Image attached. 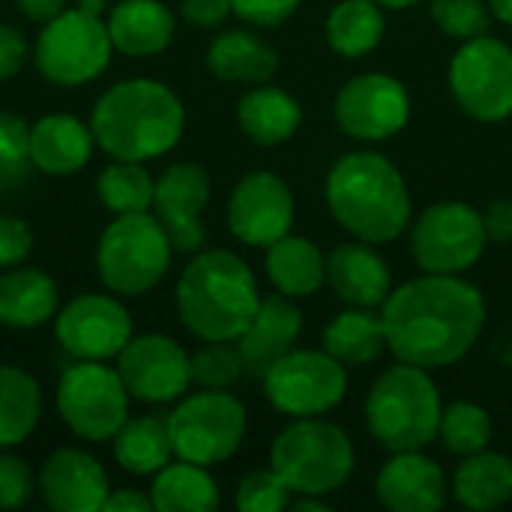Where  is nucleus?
Instances as JSON below:
<instances>
[{
	"instance_id": "nucleus-16",
	"label": "nucleus",
	"mask_w": 512,
	"mask_h": 512,
	"mask_svg": "<svg viewBox=\"0 0 512 512\" xmlns=\"http://www.w3.org/2000/svg\"><path fill=\"white\" fill-rule=\"evenodd\" d=\"M117 375L135 402L171 405L192 387V360L177 339L165 333H141L117 354Z\"/></svg>"
},
{
	"instance_id": "nucleus-22",
	"label": "nucleus",
	"mask_w": 512,
	"mask_h": 512,
	"mask_svg": "<svg viewBox=\"0 0 512 512\" xmlns=\"http://www.w3.org/2000/svg\"><path fill=\"white\" fill-rule=\"evenodd\" d=\"M300 333H303V312L297 300L279 291L261 297L249 327L237 339V348L246 363V375L261 381L273 363H279L288 351L297 348Z\"/></svg>"
},
{
	"instance_id": "nucleus-31",
	"label": "nucleus",
	"mask_w": 512,
	"mask_h": 512,
	"mask_svg": "<svg viewBox=\"0 0 512 512\" xmlns=\"http://www.w3.org/2000/svg\"><path fill=\"white\" fill-rule=\"evenodd\" d=\"M150 501L156 512H213L222 495L210 468L186 459H171L162 471L153 474Z\"/></svg>"
},
{
	"instance_id": "nucleus-49",
	"label": "nucleus",
	"mask_w": 512,
	"mask_h": 512,
	"mask_svg": "<svg viewBox=\"0 0 512 512\" xmlns=\"http://www.w3.org/2000/svg\"><path fill=\"white\" fill-rule=\"evenodd\" d=\"M486 3H489L492 15H495L498 21H504V24H510L512 27V0H486Z\"/></svg>"
},
{
	"instance_id": "nucleus-41",
	"label": "nucleus",
	"mask_w": 512,
	"mask_h": 512,
	"mask_svg": "<svg viewBox=\"0 0 512 512\" xmlns=\"http://www.w3.org/2000/svg\"><path fill=\"white\" fill-rule=\"evenodd\" d=\"M30 165V123L15 111H0V174H18Z\"/></svg>"
},
{
	"instance_id": "nucleus-27",
	"label": "nucleus",
	"mask_w": 512,
	"mask_h": 512,
	"mask_svg": "<svg viewBox=\"0 0 512 512\" xmlns=\"http://www.w3.org/2000/svg\"><path fill=\"white\" fill-rule=\"evenodd\" d=\"M237 126L258 147H279L300 132L303 108L288 90L255 84L237 102Z\"/></svg>"
},
{
	"instance_id": "nucleus-25",
	"label": "nucleus",
	"mask_w": 512,
	"mask_h": 512,
	"mask_svg": "<svg viewBox=\"0 0 512 512\" xmlns=\"http://www.w3.org/2000/svg\"><path fill=\"white\" fill-rule=\"evenodd\" d=\"M57 309L60 288L45 270L24 264L0 270V327L36 330L54 321Z\"/></svg>"
},
{
	"instance_id": "nucleus-14",
	"label": "nucleus",
	"mask_w": 512,
	"mask_h": 512,
	"mask_svg": "<svg viewBox=\"0 0 512 512\" xmlns=\"http://www.w3.org/2000/svg\"><path fill=\"white\" fill-rule=\"evenodd\" d=\"M132 336V315L111 291L75 294L54 315V339L72 360H117Z\"/></svg>"
},
{
	"instance_id": "nucleus-23",
	"label": "nucleus",
	"mask_w": 512,
	"mask_h": 512,
	"mask_svg": "<svg viewBox=\"0 0 512 512\" xmlns=\"http://www.w3.org/2000/svg\"><path fill=\"white\" fill-rule=\"evenodd\" d=\"M93 129L75 114H45L30 123V165L45 177H72L93 159Z\"/></svg>"
},
{
	"instance_id": "nucleus-35",
	"label": "nucleus",
	"mask_w": 512,
	"mask_h": 512,
	"mask_svg": "<svg viewBox=\"0 0 512 512\" xmlns=\"http://www.w3.org/2000/svg\"><path fill=\"white\" fill-rule=\"evenodd\" d=\"M153 186L156 180L144 168V162L111 159L96 177V198L111 216L144 213L153 207Z\"/></svg>"
},
{
	"instance_id": "nucleus-26",
	"label": "nucleus",
	"mask_w": 512,
	"mask_h": 512,
	"mask_svg": "<svg viewBox=\"0 0 512 512\" xmlns=\"http://www.w3.org/2000/svg\"><path fill=\"white\" fill-rule=\"evenodd\" d=\"M207 69L228 84H267L279 69V51L258 33L234 27L222 30L207 48Z\"/></svg>"
},
{
	"instance_id": "nucleus-36",
	"label": "nucleus",
	"mask_w": 512,
	"mask_h": 512,
	"mask_svg": "<svg viewBox=\"0 0 512 512\" xmlns=\"http://www.w3.org/2000/svg\"><path fill=\"white\" fill-rule=\"evenodd\" d=\"M492 417L477 402H453L441 414L438 438L453 456H471L489 447L492 441Z\"/></svg>"
},
{
	"instance_id": "nucleus-44",
	"label": "nucleus",
	"mask_w": 512,
	"mask_h": 512,
	"mask_svg": "<svg viewBox=\"0 0 512 512\" xmlns=\"http://www.w3.org/2000/svg\"><path fill=\"white\" fill-rule=\"evenodd\" d=\"M30 57V45L21 33V27L0 21V84L12 81Z\"/></svg>"
},
{
	"instance_id": "nucleus-24",
	"label": "nucleus",
	"mask_w": 512,
	"mask_h": 512,
	"mask_svg": "<svg viewBox=\"0 0 512 512\" xmlns=\"http://www.w3.org/2000/svg\"><path fill=\"white\" fill-rule=\"evenodd\" d=\"M114 51L126 57H156L177 33V18L162 0H120L105 15Z\"/></svg>"
},
{
	"instance_id": "nucleus-43",
	"label": "nucleus",
	"mask_w": 512,
	"mask_h": 512,
	"mask_svg": "<svg viewBox=\"0 0 512 512\" xmlns=\"http://www.w3.org/2000/svg\"><path fill=\"white\" fill-rule=\"evenodd\" d=\"M300 3L303 0H231V9L252 27H279L300 9Z\"/></svg>"
},
{
	"instance_id": "nucleus-51",
	"label": "nucleus",
	"mask_w": 512,
	"mask_h": 512,
	"mask_svg": "<svg viewBox=\"0 0 512 512\" xmlns=\"http://www.w3.org/2000/svg\"><path fill=\"white\" fill-rule=\"evenodd\" d=\"M384 9H408V6H414V3H420V0H378Z\"/></svg>"
},
{
	"instance_id": "nucleus-32",
	"label": "nucleus",
	"mask_w": 512,
	"mask_h": 512,
	"mask_svg": "<svg viewBox=\"0 0 512 512\" xmlns=\"http://www.w3.org/2000/svg\"><path fill=\"white\" fill-rule=\"evenodd\" d=\"M111 453H114V462L126 474L153 477L174 459L168 417H162V414L129 417L123 423V429L111 438Z\"/></svg>"
},
{
	"instance_id": "nucleus-2",
	"label": "nucleus",
	"mask_w": 512,
	"mask_h": 512,
	"mask_svg": "<svg viewBox=\"0 0 512 512\" xmlns=\"http://www.w3.org/2000/svg\"><path fill=\"white\" fill-rule=\"evenodd\" d=\"M90 129L108 159L150 162L180 144L186 105L165 81L126 78L96 99Z\"/></svg>"
},
{
	"instance_id": "nucleus-19",
	"label": "nucleus",
	"mask_w": 512,
	"mask_h": 512,
	"mask_svg": "<svg viewBox=\"0 0 512 512\" xmlns=\"http://www.w3.org/2000/svg\"><path fill=\"white\" fill-rule=\"evenodd\" d=\"M36 492L54 512H102L111 483L96 456L78 447H60L42 462Z\"/></svg>"
},
{
	"instance_id": "nucleus-15",
	"label": "nucleus",
	"mask_w": 512,
	"mask_h": 512,
	"mask_svg": "<svg viewBox=\"0 0 512 512\" xmlns=\"http://www.w3.org/2000/svg\"><path fill=\"white\" fill-rule=\"evenodd\" d=\"M336 126L354 141H387L411 120L408 87L387 72H363L345 81L333 99Z\"/></svg>"
},
{
	"instance_id": "nucleus-20",
	"label": "nucleus",
	"mask_w": 512,
	"mask_h": 512,
	"mask_svg": "<svg viewBox=\"0 0 512 512\" xmlns=\"http://www.w3.org/2000/svg\"><path fill=\"white\" fill-rule=\"evenodd\" d=\"M447 474L423 450L390 453L375 477L381 507L393 512H435L447 504Z\"/></svg>"
},
{
	"instance_id": "nucleus-1",
	"label": "nucleus",
	"mask_w": 512,
	"mask_h": 512,
	"mask_svg": "<svg viewBox=\"0 0 512 512\" xmlns=\"http://www.w3.org/2000/svg\"><path fill=\"white\" fill-rule=\"evenodd\" d=\"M381 318L393 357L432 372L474 351L486 327V300L462 276L423 273L390 291Z\"/></svg>"
},
{
	"instance_id": "nucleus-9",
	"label": "nucleus",
	"mask_w": 512,
	"mask_h": 512,
	"mask_svg": "<svg viewBox=\"0 0 512 512\" xmlns=\"http://www.w3.org/2000/svg\"><path fill=\"white\" fill-rule=\"evenodd\" d=\"M129 390L117 366L102 360H75L57 381L54 408L60 423L81 441L108 444L129 420Z\"/></svg>"
},
{
	"instance_id": "nucleus-28",
	"label": "nucleus",
	"mask_w": 512,
	"mask_h": 512,
	"mask_svg": "<svg viewBox=\"0 0 512 512\" xmlns=\"http://www.w3.org/2000/svg\"><path fill=\"white\" fill-rule=\"evenodd\" d=\"M264 270L270 285L291 300H306L327 285V255L300 234H285L267 246Z\"/></svg>"
},
{
	"instance_id": "nucleus-38",
	"label": "nucleus",
	"mask_w": 512,
	"mask_h": 512,
	"mask_svg": "<svg viewBox=\"0 0 512 512\" xmlns=\"http://www.w3.org/2000/svg\"><path fill=\"white\" fill-rule=\"evenodd\" d=\"M429 15L447 36L459 42L486 36L495 18L486 0H429Z\"/></svg>"
},
{
	"instance_id": "nucleus-10",
	"label": "nucleus",
	"mask_w": 512,
	"mask_h": 512,
	"mask_svg": "<svg viewBox=\"0 0 512 512\" xmlns=\"http://www.w3.org/2000/svg\"><path fill=\"white\" fill-rule=\"evenodd\" d=\"M246 429V405L228 390L186 393L168 414L174 459H186L204 468L228 462L243 447Z\"/></svg>"
},
{
	"instance_id": "nucleus-39",
	"label": "nucleus",
	"mask_w": 512,
	"mask_h": 512,
	"mask_svg": "<svg viewBox=\"0 0 512 512\" xmlns=\"http://www.w3.org/2000/svg\"><path fill=\"white\" fill-rule=\"evenodd\" d=\"M291 498V486L273 468L249 471L234 492V504L240 512H282L291 507Z\"/></svg>"
},
{
	"instance_id": "nucleus-42",
	"label": "nucleus",
	"mask_w": 512,
	"mask_h": 512,
	"mask_svg": "<svg viewBox=\"0 0 512 512\" xmlns=\"http://www.w3.org/2000/svg\"><path fill=\"white\" fill-rule=\"evenodd\" d=\"M33 252V228L21 216H0V270L18 267Z\"/></svg>"
},
{
	"instance_id": "nucleus-4",
	"label": "nucleus",
	"mask_w": 512,
	"mask_h": 512,
	"mask_svg": "<svg viewBox=\"0 0 512 512\" xmlns=\"http://www.w3.org/2000/svg\"><path fill=\"white\" fill-rule=\"evenodd\" d=\"M258 303L255 273L231 249H198L174 288L177 318L201 342H237Z\"/></svg>"
},
{
	"instance_id": "nucleus-8",
	"label": "nucleus",
	"mask_w": 512,
	"mask_h": 512,
	"mask_svg": "<svg viewBox=\"0 0 512 512\" xmlns=\"http://www.w3.org/2000/svg\"><path fill=\"white\" fill-rule=\"evenodd\" d=\"M114 54V42L102 15L63 9L42 24L33 42V66L54 87H84L96 81Z\"/></svg>"
},
{
	"instance_id": "nucleus-40",
	"label": "nucleus",
	"mask_w": 512,
	"mask_h": 512,
	"mask_svg": "<svg viewBox=\"0 0 512 512\" xmlns=\"http://www.w3.org/2000/svg\"><path fill=\"white\" fill-rule=\"evenodd\" d=\"M33 495H36L33 468L15 453H0V510H21L30 504Z\"/></svg>"
},
{
	"instance_id": "nucleus-13",
	"label": "nucleus",
	"mask_w": 512,
	"mask_h": 512,
	"mask_svg": "<svg viewBox=\"0 0 512 512\" xmlns=\"http://www.w3.org/2000/svg\"><path fill=\"white\" fill-rule=\"evenodd\" d=\"M264 399L285 417H324L348 393V369L327 351L294 348L264 378Z\"/></svg>"
},
{
	"instance_id": "nucleus-29",
	"label": "nucleus",
	"mask_w": 512,
	"mask_h": 512,
	"mask_svg": "<svg viewBox=\"0 0 512 512\" xmlns=\"http://www.w3.org/2000/svg\"><path fill=\"white\" fill-rule=\"evenodd\" d=\"M324 351L345 369L375 363L384 351H390L381 309L348 306L345 312H339L324 330Z\"/></svg>"
},
{
	"instance_id": "nucleus-50",
	"label": "nucleus",
	"mask_w": 512,
	"mask_h": 512,
	"mask_svg": "<svg viewBox=\"0 0 512 512\" xmlns=\"http://www.w3.org/2000/svg\"><path fill=\"white\" fill-rule=\"evenodd\" d=\"M78 9L90 15H108V0H78Z\"/></svg>"
},
{
	"instance_id": "nucleus-37",
	"label": "nucleus",
	"mask_w": 512,
	"mask_h": 512,
	"mask_svg": "<svg viewBox=\"0 0 512 512\" xmlns=\"http://www.w3.org/2000/svg\"><path fill=\"white\" fill-rule=\"evenodd\" d=\"M192 360V384L201 390H231L243 375L246 363L237 348V342H204Z\"/></svg>"
},
{
	"instance_id": "nucleus-11",
	"label": "nucleus",
	"mask_w": 512,
	"mask_h": 512,
	"mask_svg": "<svg viewBox=\"0 0 512 512\" xmlns=\"http://www.w3.org/2000/svg\"><path fill=\"white\" fill-rule=\"evenodd\" d=\"M483 213L465 201L429 204L411 225V255L423 273L462 276L486 252Z\"/></svg>"
},
{
	"instance_id": "nucleus-33",
	"label": "nucleus",
	"mask_w": 512,
	"mask_h": 512,
	"mask_svg": "<svg viewBox=\"0 0 512 512\" xmlns=\"http://www.w3.org/2000/svg\"><path fill=\"white\" fill-rule=\"evenodd\" d=\"M42 420V387L39 381L15 366L0 363V450L21 447Z\"/></svg>"
},
{
	"instance_id": "nucleus-30",
	"label": "nucleus",
	"mask_w": 512,
	"mask_h": 512,
	"mask_svg": "<svg viewBox=\"0 0 512 512\" xmlns=\"http://www.w3.org/2000/svg\"><path fill=\"white\" fill-rule=\"evenodd\" d=\"M453 498L474 512L501 510L512 498V459L495 450L462 456L453 474Z\"/></svg>"
},
{
	"instance_id": "nucleus-17",
	"label": "nucleus",
	"mask_w": 512,
	"mask_h": 512,
	"mask_svg": "<svg viewBox=\"0 0 512 512\" xmlns=\"http://www.w3.org/2000/svg\"><path fill=\"white\" fill-rule=\"evenodd\" d=\"M297 207L291 186L276 171H249L243 174L225 207L228 231L234 240L252 249H267L285 234H291Z\"/></svg>"
},
{
	"instance_id": "nucleus-34",
	"label": "nucleus",
	"mask_w": 512,
	"mask_h": 512,
	"mask_svg": "<svg viewBox=\"0 0 512 512\" xmlns=\"http://www.w3.org/2000/svg\"><path fill=\"white\" fill-rule=\"evenodd\" d=\"M324 30L339 57L357 60L381 45L387 33V15L378 0H339L327 15Z\"/></svg>"
},
{
	"instance_id": "nucleus-48",
	"label": "nucleus",
	"mask_w": 512,
	"mask_h": 512,
	"mask_svg": "<svg viewBox=\"0 0 512 512\" xmlns=\"http://www.w3.org/2000/svg\"><path fill=\"white\" fill-rule=\"evenodd\" d=\"M15 3L24 12V18L33 24H45L54 15H60L63 9H69V0H15Z\"/></svg>"
},
{
	"instance_id": "nucleus-21",
	"label": "nucleus",
	"mask_w": 512,
	"mask_h": 512,
	"mask_svg": "<svg viewBox=\"0 0 512 512\" xmlns=\"http://www.w3.org/2000/svg\"><path fill=\"white\" fill-rule=\"evenodd\" d=\"M327 285L345 306L381 309L393 291V273L375 243H339L327 255Z\"/></svg>"
},
{
	"instance_id": "nucleus-45",
	"label": "nucleus",
	"mask_w": 512,
	"mask_h": 512,
	"mask_svg": "<svg viewBox=\"0 0 512 512\" xmlns=\"http://www.w3.org/2000/svg\"><path fill=\"white\" fill-rule=\"evenodd\" d=\"M180 15L192 27L213 30V27H222L228 15H234V9H231V0H183Z\"/></svg>"
},
{
	"instance_id": "nucleus-46",
	"label": "nucleus",
	"mask_w": 512,
	"mask_h": 512,
	"mask_svg": "<svg viewBox=\"0 0 512 512\" xmlns=\"http://www.w3.org/2000/svg\"><path fill=\"white\" fill-rule=\"evenodd\" d=\"M483 225L486 237L495 243H510L512 240V198H498L483 210Z\"/></svg>"
},
{
	"instance_id": "nucleus-7",
	"label": "nucleus",
	"mask_w": 512,
	"mask_h": 512,
	"mask_svg": "<svg viewBox=\"0 0 512 512\" xmlns=\"http://www.w3.org/2000/svg\"><path fill=\"white\" fill-rule=\"evenodd\" d=\"M171 237L153 210L114 216L96 243V273L117 297H144L168 273Z\"/></svg>"
},
{
	"instance_id": "nucleus-18",
	"label": "nucleus",
	"mask_w": 512,
	"mask_h": 512,
	"mask_svg": "<svg viewBox=\"0 0 512 512\" xmlns=\"http://www.w3.org/2000/svg\"><path fill=\"white\" fill-rule=\"evenodd\" d=\"M210 198H213V183L198 162H174L156 177L150 210L165 225L174 252L195 255L198 249H204L207 228L201 216Z\"/></svg>"
},
{
	"instance_id": "nucleus-3",
	"label": "nucleus",
	"mask_w": 512,
	"mask_h": 512,
	"mask_svg": "<svg viewBox=\"0 0 512 512\" xmlns=\"http://www.w3.org/2000/svg\"><path fill=\"white\" fill-rule=\"evenodd\" d=\"M327 207L357 240L393 243L411 228V192L393 159L375 150H354L333 162L327 174Z\"/></svg>"
},
{
	"instance_id": "nucleus-47",
	"label": "nucleus",
	"mask_w": 512,
	"mask_h": 512,
	"mask_svg": "<svg viewBox=\"0 0 512 512\" xmlns=\"http://www.w3.org/2000/svg\"><path fill=\"white\" fill-rule=\"evenodd\" d=\"M102 512H153V501L141 489H111Z\"/></svg>"
},
{
	"instance_id": "nucleus-12",
	"label": "nucleus",
	"mask_w": 512,
	"mask_h": 512,
	"mask_svg": "<svg viewBox=\"0 0 512 512\" xmlns=\"http://www.w3.org/2000/svg\"><path fill=\"white\" fill-rule=\"evenodd\" d=\"M450 93L462 114L480 123L512 117V48L498 36H477L450 60Z\"/></svg>"
},
{
	"instance_id": "nucleus-6",
	"label": "nucleus",
	"mask_w": 512,
	"mask_h": 512,
	"mask_svg": "<svg viewBox=\"0 0 512 512\" xmlns=\"http://www.w3.org/2000/svg\"><path fill=\"white\" fill-rule=\"evenodd\" d=\"M270 468L294 495L330 498L351 480L357 453L339 423L321 417H294L270 444Z\"/></svg>"
},
{
	"instance_id": "nucleus-5",
	"label": "nucleus",
	"mask_w": 512,
	"mask_h": 512,
	"mask_svg": "<svg viewBox=\"0 0 512 512\" xmlns=\"http://www.w3.org/2000/svg\"><path fill=\"white\" fill-rule=\"evenodd\" d=\"M441 414V393L429 369L402 360L384 369L366 396V426L387 453L426 450L438 441Z\"/></svg>"
}]
</instances>
